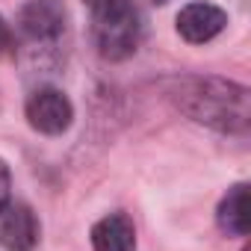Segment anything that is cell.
I'll return each mask as SVG.
<instances>
[{
  "mask_svg": "<svg viewBox=\"0 0 251 251\" xmlns=\"http://www.w3.org/2000/svg\"><path fill=\"white\" fill-rule=\"evenodd\" d=\"M169 100L204 127L245 133L251 118L248 89L222 77H177L169 83Z\"/></svg>",
  "mask_w": 251,
  "mask_h": 251,
  "instance_id": "cell-1",
  "label": "cell"
},
{
  "mask_svg": "<svg viewBox=\"0 0 251 251\" xmlns=\"http://www.w3.org/2000/svg\"><path fill=\"white\" fill-rule=\"evenodd\" d=\"M92 9V42L109 62H121L139 50L145 39V18L136 0H109Z\"/></svg>",
  "mask_w": 251,
  "mask_h": 251,
  "instance_id": "cell-2",
  "label": "cell"
},
{
  "mask_svg": "<svg viewBox=\"0 0 251 251\" xmlns=\"http://www.w3.org/2000/svg\"><path fill=\"white\" fill-rule=\"evenodd\" d=\"M27 121H30L33 130H39L45 136H59L71 127L74 106L59 89L45 86V89H36L27 98Z\"/></svg>",
  "mask_w": 251,
  "mask_h": 251,
  "instance_id": "cell-3",
  "label": "cell"
},
{
  "mask_svg": "<svg viewBox=\"0 0 251 251\" xmlns=\"http://www.w3.org/2000/svg\"><path fill=\"white\" fill-rule=\"evenodd\" d=\"M65 24H68V12L62 0H27L18 12V30L24 33V39L36 45L56 42L65 33Z\"/></svg>",
  "mask_w": 251,
  "mask_h": 251,
  "instance_id": "cell-4",
  "label": "cell"
},
{
  "mask_svg": "<svg viewBox=\"0 0 251 251\" xmlns=\"http://www.w3.org/2000/svg\"><path fill=\"white\" fill-rule=\"evenodd\" d=\"M0 245L6 251H33L39 245V233L42 225L33 213V207L27 204H12L0 213Z\"/></svg>",
  "mask_w": 251,
  "mask_h": 251,
  "instance_id": "cell-5",
  "label": "cell"
},
{
  "mask_svg": "<svg viewBox=\"0 0 251 251\" xmlns=\"http://www.w3.org/2000/svg\"><path fill=\"white\" fill-rule=\"evenodd\" d=\"M227 24L225 9L213 6V3H189L177 12V33L189 42V45H204L210 39H216Z\"/></svg>",
  "mask_w": 251,
  "mask_h": 251,
  "instance_id": "cell-6",
  "label": "cell"
},
{
  "mask_svg": "<svg viewBox=\"0 0 251 251\" xmlns=\"http://www.w3.org/2000/svg\"><path fill=\"white\" fill-rule=\"evenodd\" d=\"M92 248L95 251H133L136 248V227L124 213H109L95 222L92 227Z\"/></svg>",
  "mask_w": 251,
  "mask_h": 251,
  "instance_id": "cell-7",
  "label": "cell"
},
{
  "mask_svg": "<svg viewBox=\"0 0 251 251\" xmlns=\"http://www.w3.org/2000/svg\"><path fill=\"white\" fill-rule=\"evenodd\" d=\"M216 222L227 236H248L251 213H248V183H236L227 189V195L219 201Z\"/></svg>",
  "mask_w": 251,
  "mask_h": 251,
  "instance_id": "cell-8",
  "label": "cell"
},
{
  "mask_svg": "<svg viewBox=\"0 0 251 251\" xmlns=\"http://www.w3.org/2000/svg\"><path fill=\"white\" fill-rule=\"evenodd\" d=\"M12 201V172L6 166V160H0V213H3Z\"/></svg>",
  "mask_w": 251,
  "mask_h": 251,
  "instance_id": "cell-9",
  "label": "cell"
},
{
  "mask_svg": "<svg viewBox=\"0 0 251 251\" xmlns=\"http://www.w3.org/2000/svg\"><path fill=\"white\" fill-rule=\"evenodd\" d=\"M6 39H9V33H6V24H3V18H0V48L6 45Z\"/></svg>",
  "mask_w": 251,
  "mask_h": 251,
  "instance_id": "cell-10",
  "label": "cell"
},
{
  "mask_svg": "<svg viewBox=\"0 0 251 251\" xmlns=\"http://www.w3.org/2000/svg\"><path fill=\"white\" fill-rule=\"evenodd\" d=\"M242 251H248V248H242Z\"/></svg>",
  "mask_w": 251,
  "mask_h": 251,
  "instance_id": "cell-11",
  "label": "cell"
}]
</instances>
